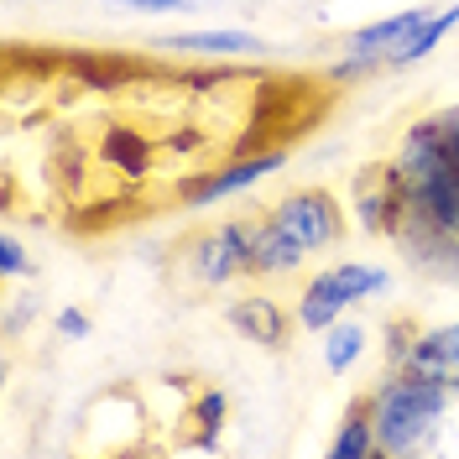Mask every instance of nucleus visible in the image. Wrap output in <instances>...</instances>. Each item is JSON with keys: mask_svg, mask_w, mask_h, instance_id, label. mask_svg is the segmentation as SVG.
Listing matches in <instances>:
<instances>
[{"mask_svg": "<svg viewBox=\"0 0 459 459\" xmlns=\"http://www.w3.org/2000/svg\"><path fill=\"white\" fill-rule=\"evenodd\" d=\"M251 230L256 214H230L214 220L209 230H199L183 251V266L199 287H235L251 277Z\"/></svg>", "mask_w": 459, "mask_h": 459, "instance_id": "obj_2", "label": "nucleus"}, {"mask_svg": "<svg viewBox=\"0 0 459 459\" xmlns=\"http://www.w3.org/2000/svg\"><path fill=\"white\" fill-rule=\"evenodd\" d=\"M366 402H371V423H376V438H381V459H412L438 449V433L449 429L459 392L438 386L429 376L386 366L381 381L366 392Z\"/></svg>", "mask_w": 459, "mask_h": 459, "instance_id": "obj_1", "label": "nucleus"}, {"mask_svg": "<svg viewBox=\"0 0 459 459\" xmlns=\"http://www.w3.org/2000/svg\"><path fill=\"white\" fill-rule=\"evenodd\" d=\"M110 11H131V16H172V11H194V0H105Z\"/></svg>", "mask_w": 459, "mask_h": 459, "instance_id": "obj_19", "label": "nucleus"}, {"mask_svg": "<svg viewBox=\"0 0 459 459\" xmlns=\"http://www.w3.org/2000/svg\"><path fill=\"white\" fill-rule=\"evenodd\" d=\"M344 314H350V298H340L334 282H329L324 272H314L308 282L298 287V298H292V318H298V329H303V334H324V329H329V324H340Z\"/></svg>", "mask_w": 459, "mask_h": 459, "instance_id": "obj_12", "label": "nucleus"}, {"mask_svg": "<svg viewBox=\"0 0 459 459\" xmlns=\"http://www.w3.org/2000/svg\"><path fill=\"white\" fill-rule=\"evenodd\" d=\"M225 418H230V397L220 392V386H204V392H194V402H188V429H194V455H214L220 449V433H225Z\"/></svg>", "mask_w": 459, "mask_h": 459, "instance_id": "obj_16", "label": "nucleus"}, {"mask_svg": "<svg viewBox=\"0 0 459 459\" xmlns=\"http://www.w3.org/2000/svg\"><path fill=\"white\" fill-rule=\"evenodd\" d=\"M0 277H5V282L37 277V261L27 256V240H22L16 230H5V235H0Z\"/></svg>", "mask_w": 459, "mask_h": 459, "instance_id": "obj_18", "label": "nucleus"}, {"mask_svg": "<svg viewBox=\"0 0 459 459\" xmlns=\"http://www.w3.org/2000/svg\"><path fill=\"white\" fill-rule=\"evenodd\" d=\"M438 120H444V142H449V162H455V178H459V105H455V110H444Z\"/></svg>", "mask_w": 459, "mask_h": 459, "instance_id": "obj_21", "label": "nucleus"}, {"mask_svg": "<svg viewBox=\"0 0 459 459\" xmlns=\"http://www.w3.org/2000/svg\"><path fill=\"white\" fill-rule=\"evenodd\" d=\"M152 48L162 57H183V63H235V57H261L266 37L251 27H194V31H162Z\"/></svg>", "mask_w": 459, "mask_h": 459, "instance_id": "obj_6", "label": "nucleus"}, {"mask_svg": "<svg viewBox=\"0 0 459 459\" xmlns=\"http://www.w3.org/2000/svg\"><path fill=\"white\" fill-rule=\"evenodd\" d=\"M340 298H350V308H360V303H371L381 292H392V272L381 266V261H329V266H318Z\"/></svg>", "mask_w": 459, "mask_h": 459, "instance_id": "obj_14", "label": "nucleus"}, {"mask_svg": "<svg viewBox=\"0 0 459 459\" xmlns=\"http://www.w3.org/2000/svg\"><path fill=\"white\" fill-rule=\"evenodd\" d=\"M444 277H455L459 282V246H449V256H444Z\"/></svg>", "mask_w": 459, "mask_h": 459, "instance_id": "obj_22", "label": "nucleus"}, {"mask_svg": "<svg viewBox=\"0 0 459 459\" xmlns=\"http://www.w3.org/2000/svg\"><path fill=\"white\" fill-rule=\"evenodd\" d=\"M53 334L57 340H89V334H94V318L84 314V308H57V318H53Z\"/></svg>", "mask_w": 459, "mask_h": 459, "instance_id": "obj_20", "label": "nucleus"}, {"mask_svg": "<svg viewBox=\"0 0 459 459\" xmlns=\"http://www.w3.org/2000/svg\"><path fill=\"white\" fill-rule=\"evenodd\" d=\"M344 209H350V230H360V235H386V240H392L397 225H402V214H407V199H402V188H397L392 162H376V168L355 172Z\"/></svg>", "mask_w": 459, "mask_h": 459, "instance_id": "obj_5", "label": "nucleus"}, {"mask_svg": "<svg viewBox=\"0 0 459 459\" xmlns=\"http://www.w3.org/2000/svg\"><path fill=\"white\" fill-rule=\"evenodd\" d=\"M397 371L429 376V381H438V386L459 392V318L429 324V329H412L407 350L397 355Z\"/></svg>", "mask_w": 459, "mask_h": 459, "instance_id": "obj_8", "label": "nucleus"}, {"mask_svg": "<svg viewBox=\"0 0 459 459\" xmlns=\"http://www.w3.org/2000/svg\"><path fill=\"white\" fill-rule=\"evenodd\" d=\"M225 324L240 334V340L261 344V350H282L287 334L298 329L292 308H287L282 298L261 292V287H246L240 298H230V303H225Z\"/></svg>", "mask_w": 459, "mask_h": 459, "instance_id": "obj_7", "label": "nucleus"}, {"mask_svg": "<svg viewBox=\"0 0 459 459\" xmlns=\"http://www.w3.org/2000/svg\"><path fill=\"white\" fill-rule=\"evenodd\" d=\"M433 5H402V11H392V16H381V22H366V27H355L350 37H340V48L334 53H350V57H366V63H376L381 74H386V57L397 53L402 42L418 31V22L429 16Z\"/></svg>", "mask_w": 459, "mask_h": 459, "instance_id": "obj_9", "label": "nucleus"}, {"mask_svg": "<svg viewBox=\"0 0 459 459\" xmlns=\"http://www.w3.org/2000/svg\"><path fill=\"white\" fill-rule=\"evenodd\" d=\"M308 266V251L287 235L266 209L256 214V230H251V282H277V277H298Z\"/></svg>", "mask_w": 459, "mask_h": 459, "instance_id": "obj_10", "label": "nucleus"}, {"mask_svg": "<svg viewBox=\"0 0 459 459\" xmlns=\"http://www.w3.org/2000/svg\"><path fill=\"white\" fill-rule=\"evenodd\" d=\"M105 157H110L115 168H126V178H146L152 142H146L142 131H131V126H115V131H105Z\"/></svg>", "mask_w": 459, "mask_h": 459, "instance_id": "obj_17", "label": "nucleus"}, {"mask_svg": "<svg viewBox=\"0 0 459 459\" xmlns=\"http://www.w3.org/2000/svg\"><path fill=\"white\" fill-rule=\"evenodd\" d=\"M455 27H459V0H449V5H433L429 16L418 22V31H412V37H407V42H402L392 57H386V68H392V74H402V68H418V63H429V57L438 53L449 37H455Z\"/></svg>", "mask_w": 459, "mask_h": 459, "instance_id": "obj_11", "label": "nucleus"}, {"mask_svg": "<svg viewBox=\"0 0 459 459\" xmlns=\"http://www.w3.org/2000/svg\"><path fill=\"white\" fill-rule=\"evenodd\" d=\"M329 455L334 459H381V438H376V423H371V402L355 397L350 412L340 418V429L329 438Z\"/></svg>", "mask_w": 459, "mask_h": 459, "instance_id": "obj_15", "label": "nucleus"}, {"mask_svg": "<svg viewBox=\"0 0 459 459\" xmlns=\"http://www.w3.org/2000/svg\"><path fill=\"white\" fill-rule=\"evenodd\" d=\"M266 214H272L308 256L334 251L344 235H350V209H344V199L329 194V188H318V183H308V188H287L277 204H266Z\"/></svg>", "mask_w": 459, "mask_h": 459, "instance_id": "obj_3", "label": "nucleus"}, {"mask_svg": "<svg viewBox=\"0 0 459 459\" xmlns=\"http://www.w3.org/2000/svg\"><path fill=\"white\" fill-rule=\"evenodd\" d=\"M366 350H371V329H366L360 318H350V314L318 334V360H324V371L329 376H350L355 366H360Z\"/></svg>", "mask_w": 459, "mask_h": 459, "instance_id": "obj_13", "label": "nucleus"}, {"mask_svg": "<svg viewBox=\"0 0 459 459\" xmlns=\"http://www.w3.org/2000/svg\"><path fill=\"white\" fill-rule=\"evenodd\" d=\"M287 168V146H261V152H235L225 157L220 168H204V172H188L183 188H178V204L183 209H209V204H225L235 194H251L261 188L272 172Z\"/></svg>", "mask_w": 459, "mask_h": 459, "instance_id": "obj_4", "label": "nucleus"}]
</instances>
